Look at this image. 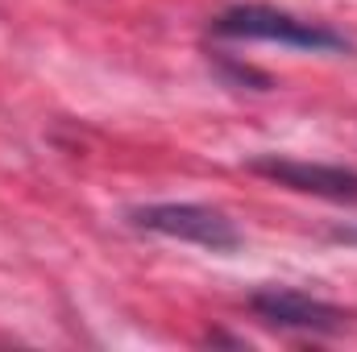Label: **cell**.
Listing matches in <instances>:
<instances>
[{
  "mask_svg": "<svg viewBox=\"0 0 357 352\" xmlns=\"http://www.w3.org/2000/svg\"><path fill=\"white\" fill-rule=\"evenodd\" d=\"M250 175H262L278 186L333 199V203H357V170L345 166H324V162H303V158H282V154H258L245 162Z\"/></svg>",
  "mask_w": 357,
  "mask_h": 352,
  "instance_id": "obj_3",
  "label": "cell"
},
{
  "mask_svg": "<svg viewBox=\"0 0 357 352\" xmlns=\"http://www.w3.org/2000/svg\"><path fill=\"white\" fill-rule=\"evenodd\" d=\"M129 224L142 232H154V237H171V241L212 249V253H233L241 245L237 224L225 211L204 207V203H146V207L129 211Z\"/></svg>",
  "mask_w": 357,
  "mask_h": 352,
  "instance_id": "obj_2",
  "label": "cell"
},
{
  "mask_svg": "<svg viewBox=\"0 0 357 352\" xmlns=\"http://www.w3.org/2000/svg\"><path fill=\"white\" fill-rule=\"evenodd\" d=\"M212 33L220 38H237V42H278L291 50H307V54H349L354 42L328 25L303 21L295 13L270 8V4H237L229 13H220L212 21Z\"/></svg>",
  "mask_w": 357,
  "mask_h": 352,
  "instance_id": "obj_1",
  "label": "cell"
},
{
  "mask_svg": "<svg viewBox=\"0 0 357 352\" xmlns=\"http://www.w3.org/2000/svg\"><path fill=\"white\" fill-rule=\"evenodd\" d=\"M254 315L270 323V328H287V332H312V336H333L345 328V311L324 303V298H312L303 290H291V286H266L250 298Z\"/></svg>",
  "mask_w": 357,
  "mask_h": 352,
  "instance_id": "obj_4",
  "label": "cell"
}]
</instances>
